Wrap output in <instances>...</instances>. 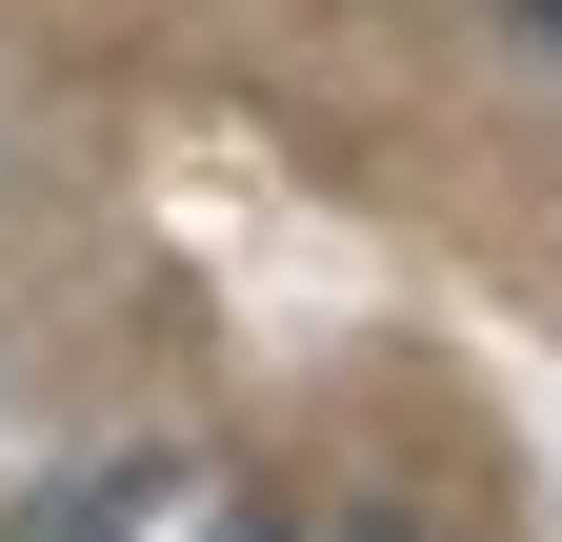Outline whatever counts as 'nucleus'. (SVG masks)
Instances as JSON below:
<instances>
[{"instance_id": "obj_3", "label": "nucleus", "mask_w": 562, "mask_h": 542, "mask_svg": "<svg viewBox=\"0 0 562 542\" xmlns=\"http://www.w3.org/2000/svg\"><path fill=\"white\" fill-rule=\"evenodd\" d=\"M522 21H542V60H562V0H522Z\"/></svg>"}, {"instance_id": "obj_2", "label": "nucleus", "mask_w": 562, "mask_h": 542, "mask_svg": "<svg viewBox=\"0 0 562 542\" xmlns=\"http://www.w3.org/2000/svg\"><path fill=\"white\" fill-rule=\"evenodd\" d=\"M222 542H302V522H281V503H222Z\"/></svg>"}, {"instance_id": "obj_1", "label": "nucleus", "mask_w": 562, "mask_h": 542, "mask_svg": "<svg viewBox=\"0 0 562 542\" xmlns=\"http://www.w3.org/2000/svg\"><path fill=\"white\" fill-rule=\"evenodd\" d=\"M140 522H161V462H101V483L41 503V542H140Z\"/></svg>"}]
</instances>
